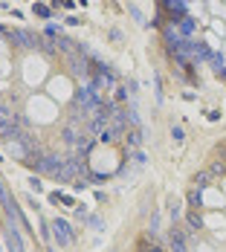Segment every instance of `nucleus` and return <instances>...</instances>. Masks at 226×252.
Masks as SVG:
<instances>
[{
	"instance_id": "7ed1b4c3",
	"label": "nucleus",
	"mask_w": 226,
	"mask_h": 252,
	"mask_svg": "<svg viewBox=\"0 0 226 252\" xmlns=\"http://www.w3.org/2000/svg\"><path fill=\"white\" fill-rule=\"evenodd\" d=\"M0 104H3V101H0Z\"/></svg>"
},
{
	"instance_id": "f257e3e1",
	"label": "nucleus",
	"mask_w": 226,
	"mask_h": 252,
	"mask_svg": "<svg viewBox=\"0 0 226 252\" xmlns=\"http://www.w3.org/2000/svg\"><path fill=\"white\" fill-rule=\"evenodd\" d=\"M52 235H55V241H58L61 247H67V244L73 241V232H70V226H67L64 220H55V223H52Z\"/></svg>"
},
{
	"instance_id": "f03ea898",
	"label": "nucleus",
	"mask_w": 226,
	"mask_h": 252,
	"mask_svg": "<svg viewBox=\"0 0 226 252\" xmlns=\"http://www.w3.org/2000/svg\"><path fill=\"white\" fill-rule=\"evenodd\" d=\"M194 183H197V186H209V174H200V177H194Z\"/></svg>"
}]
</instances>
